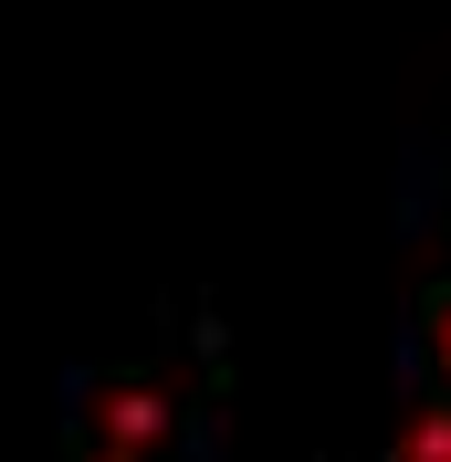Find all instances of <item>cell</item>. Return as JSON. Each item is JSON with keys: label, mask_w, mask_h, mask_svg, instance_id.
I'll use <instances>...</instances> for the list:
<instances>
[{"label": "cell", "mask_w": 451, "mask_h": 462, "mask_svg": "<svg viewBox=\"0 0 451 462\" xmlns=\"http://www.w3.org/2000/svg\"><path fill=\"white\" fill-rule=\"evenodd\" d=\"M389 462H451V400L410 410V431H399V452H389Z\"/></svg>", "instance_id": "obj_1"}, {"label": "cell", "mask_w": 451, "mask_h": 462, "mask_svg": "<svg viewBox=\"0 0 451 462\" xmlns=\"http://www.w3.org/2000/svg\"><path fill=\"white\" fill-rule=\"evenodd\" d=\"M420 326H430V368H441V400H451V284L420 305Z\"/></svg>", "instance_id": "obj_2"}]
</instances>
